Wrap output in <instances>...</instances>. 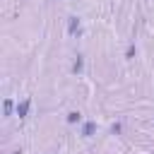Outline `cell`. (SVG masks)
<instances>
[{"label":"cell","mask_w":154,"mask_h":154,"mask_svg":"<svg viewBox=\"0 0 154 154\" xmlns=\"http://www.w3.org/2000/svg\"><path fill=\"white\" fill-rule=\"evenodd\" d=\"M67 31H70V36L79 34V19L77 17H67Z\"/></svg>","instance_id":"1"},{"label":"cell","mask_w":154,"mask_h":154,"mask_svg":"<svg viewBox=\"0 0 154 154\" xmlns=\"http://www.w3.org/2000/svg\"><path fill=\"white\" fill-rule=\"evenodd\" d=\"M29 106H31V101H29V99H24L22 103H17V116H19V118H26V113H29Z\"/></svg>","instance_id":"2"},{"label":"cell","mask_w":154,"mask_h":154,"mask_svg":"<svg viewBox=\"0 0 154 154\" xmlns=\"http://www.w3.org/2000/svg\"><path fill=\"white\" fill-rule=\"evenodd\" d=\"M94 132H96V123H94V120H87V123L82 125V135H84V137H91Z\"/></svg>","instance_id":"3"},{"label":"cell","mask_w":154,"mask_h":154,"mask_svg":"<svg viewBox=\"0 0 154 154\" xmlns=\"http://www.w3.org/2000/svg\"><path fill=\"white\" fill-rule=\"evenodd\" d=\"M12 106H14V103H12L10 99H5V103H2V111H5V116H12Z\"/></svg>","instance_id":"4"},{"label":"cell","mask_w":154,"mask_h":154,"mask_svg":"<svg viewBox=\"0 0 154 154\" xmlns=\"http://www.w3.org/2000/svg\"><path fill=\"white\" fill-rule=\"evenodd\" d=\"M72 72H82V58L77 55V60H75V65H72Z\"/></svg>","instance_id":"5"},{"label":"cell","mask_w":154,"mask_h":154,"mask_svg":"<svg viewBox=\"0 0 154 154\" xmlns=\"http://www.w3.org/2000/svg\"><path fill=\"white\" fill-rule=\"evenodd\" d=\"M77 120H79V113H77V111L67 113V123H77Z\"/></svg>","instance_id":"6"}]
</instances>
